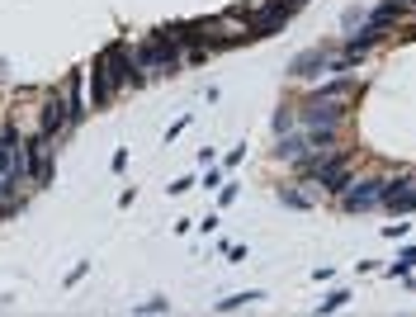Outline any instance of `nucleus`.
I'll list each match as a JSON object with an SVG mask.
<instances>
[{
    "instance_id": "14",
    "label": "nucleus",
    "mask_w": 416,
    "mask_h": 317,
    "mask_svg": "<svg viewBox=\"0 0 416 317\" xmlns=\"http://www.w3.org/2000/svg\"><path fill=\"white\" fill-rule=\"evenodd\" d=\"M204 185H208V190H218V185H223V166H208V175H204Z\"/></svg>"
},
{
    "instance_id": "5",
    "label": "nucleus",
    "mask_w": 416,
    "mask_h": 317,
    "mask_svg": "<svg viewBox=\"0 0 416 317\" xmlns=\"http://www.w3.org/2000/svg\"><path fill=\"white\" fill-rule=\"evenodd\" d=\"M384 208H388V213H398V218L416 213V171L388 175V185H384Z\"/></svg>"
},
{
    "instance_id": "9",
    "label": "nucleus",
    "mask_w": 416,
    "mask_h": 317,
    "mask_svg": "<svg viewBox=\"0 0 416 317\" xmlns=\"http://www.w3.org/2000/svg\"><path fill=\"white\" fill-rule=\"evenodd\" d=\"M66 104H71V119H85L90 114V95H85V71H71L66 76Z\"/></svg>"
},
{
    "instance_id": "7",
    "label": "nucleus",
    "mask_w": 416,
    "mask_h": 317,
    "mask_svg": "<svg viewBox=\"0 0 416 317\" xmlns=\"http://www.w3.org/2000/svg\"><path fill=\"white\" fill-rule=\"evenodd\" d=\"M29 157H33V190H48V185H52V157H57V138L38 128V133L29 138Z\"/></svg>"
},
{
    "instance_id": "16",
    "label": "nucleus",
    "mask_w": 416,
    "mask_h": 317,
    "mask_svg": "<svg viewBox=\"0 0 416 317\" xmlns=\"http://www.w3.org/2000/svg\"><path fill=\"white\" fill-rule=\"evenodd\" d=\"M232 199H237V185H223V190H218V204L227 208V204H232Z\"/></svg>"
},
{
    "instance_id": "8",
    "label": "nucleus",
    "mask_w": 416,
    "mask_h": 317,
    "mask_svg": "<svg viewBox=\"0 0 416 317\" xmlns=\"http://www.w3.org/2000/svg\"><path fill=\"white\" fill-rule=\"evenodd\" d=\"M38 128H43V133H52V138H66V133L76 128L66 95H57V90H48V95H43V114H38Z\"/></svg>"
},
{
    "instance_id": "15",
    "label": "nucleus",
    "mask_w": 416,
    "mask_h": 317,
    "mask_svg": "<svg viewBox=\"0 0 416 317\" xmlns=\"http://www.w3.org/2000/svg\"><path fill=\"white\" fill-rule=\"evenodd\" d=\"M185 128H190V114H185V119H176V124H171V133H166V143H176L180 133H185Z\"/></svg>"
},
{
    "instance_id": "10",
    "label": "nucleus",
    "mask_w": 416,
    "mask_h": 317,
    "mask_svg": "<svg viewBox=\"0 0 416 317\" xmlns=\"http://www.w3.org/2000/svg\"><path fill=\"white\" fill-rule=\"evenodd\" d=\"M265 294L260 289H246V294H232V299H218V313H237V308H251V303H260Z\"/></svg>"
},
{
    "instance_id": "12",
    "label": "nucleus",
    "mask_w": 416,
    "mask_h": 317,
    "mask_svg": "<svg viewBox=\"0 0 416 317\" xmlns=\"http://www.w3.org/2000/svg\"><path fill=\"white\" fill-rule=\"evenodd\" d=\"M279 204H284V208H312V194H303V190H279Z\"/></svg>"
},
{
    "instance_id": "13",
    "label": "nucleus",
    "mask_w": 416,
    "mask_h": 317,
    "mask_svg": "<svg viewBox=\"0 0 416 317\" xmlns=\"http://www.w3.org/2000/svg\"><path fill=\"white\" fill-rule=\"evenodd\" d=\"M133 313H171V299H147V303H137Z\"/></svg>"
},
{
    "instance_id": "6",
    "label": "nucleus",
    "mask_w": 416,
    "mask_h": 317,
    "mask_svg": "<svg viewBox=\"0 0 416 317\" xmlns=\"http://www.w3.org/2000/svg\"><path fill=\"white\" fill-rule=\"evenodd\" d=\"M85 95H90V109H109L114 104V76H109V66H104V52H95V62L85 66Z\"/></svg>"
},
{
    "instance_id": "17",
    "label": "nucleus",
    "mask_w": 416,
    "mask_h": 317,
    "mask_svg": "<svg viewBox=\"0 0 416 317\" xmlns=\"http://www.w3.org/2000/svg\"><path fill=\"white\" fill-rule=\"evenodd\" d=\"M398 256H402V261H407V265H412V270H416V246H402V251H398Z\"/></svg>"
},
{
    "instance_id": "2",
    "label": "nucleus",
    "mask_w": 416,
    "mask_h": 317,
    "mask_svg": "<svg viewBox=\"0 0 416 317\" xmlns=\"http://www.w3.org/2000/svg\"><path fill=\"white\" fill-rule=\"evenodd\" d=\"M384 185H388V175H355L350 190L341 194V208H345V213H369V208H384Z\"/></svg>"
},
{
    "instance_id": "3",
    "label": "nucleus",
    "mask_w": 416,
    "mask_h": 317,
    "mask_svg": "<svg viewBox=\"0 0 416 317\" xmlns=\"http://www.w3.org/2000/svg\"><path fill=\"white\" fill-rule=\"evenodd\" d=\"M104 66H109L114 76V90H128V85H142V71H137V62H133V43L128 38H114L109 48H104Z\"/></svg>"
},
{
    "instance_id": "1",
    "label": "nucleus",
    "mask_w": 416,
    "mask_h": 317,
    "mask_svg": "<svg viewBox=\"0 0 416 317\" xmlns=\"http://www.w3.org/2000/svg\"><path fill=\"white\" fill-rule=\"evenodd\" d=\"M133 62H137L142 76H176L180 66H185V52H180V43L166 29H157L152 38L133 43Z\"/></svg>"
},
{
    "instance_id": "11",
    "label": "nucleus",
    "mask_w": 416,
    "mask_h": 317,
    "mask_svg": "<svg viewBox=\"0 0 416 317\" xmlns=\"http://www.w3.org/2000/svg\"><path fill=\"white\" fill-rule=\"evenodd\" d=\"M345 303H350V289H336V294H326V299L317 303V317L322 313H336V308H345Z\"/></svg>"
},
{
    "instance_id": "4",
    "label": "nucleus",
    "mask_w": 416,
    "mask_h": 317,
    "mask_svg": "<svg viewBox=\"0 0 416 317\" xmlns=\"http://www.w3.org/2000/svg\"><path fill=\"white\" fill-rule=\"evenodd\" d=\"M331 57H336V43H317V48L298 52V57L288 62V76H298V80H326V76H331Z\"/></svg>"
}]
</instances>
